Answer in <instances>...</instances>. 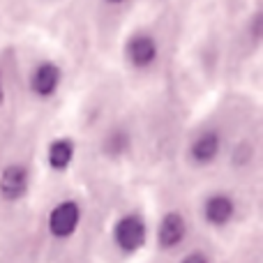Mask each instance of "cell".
I'll return each instance as SVG.
<instances>
[{
	"label": "cell",
	"instance_id": "obj_10",
	"mask_svg": "<svg viewBox=\"0 0 263 263\" xmlns=\"http://www.w3.org/2000/svg\"><path fill=\"white\" fill-rule=\"evenodd\" d=\"M127 134L125 132H114V134L109 136V141H106V150L109 153H114V155H120L125 148H127Z\"/></svg>",
	"mask_w": 263,
	"mask_h": 263
},
{
	"label": "cell",
	"instance_id": "obj_1",
	"mask_svg": "<svg viewBox=\"0 0 263 263\" xmlns=\"http://www.w3.org/2000/svg\"><path fill=\"white\" fill-rule=\"evenodd\" d=\"M116 242L120 245V250L125 252H136L145 242V224L139 215H127L116 224Z\"/></svg>",
	"mask_w": 263,
	"mask_h": 263
},
{
	"label": "cell",
	"instance_id": "obj_6",
	"mask_svg": "<svg viewBox=\"0 0 263 263\" xmlns=\"http://www.w3.org/2000/svg\"><path fill=\"white\" fill-rule=\"evenodd\" d=\"M28 190V171L18 164H12L7 166L3 173H0V194L7 201H16L26 194Z\"/></svg>",
	"mask_w": 263,
	"mask_h": 263
},
{
	"label": "cell",
	"instance_id": "obj_7",
	"mask_svg": "<svg viewBox=\"0 0 263 263\" xmlns=\"http://www.w3.org/2000/svg\"><path fill=\"white\" fill-rule=\"evenodd\" d=\"M233 213H236V205H233L231 196H227V194L210 196V199L205 201V205H203L205 219H208L210 224H215V227H222V224H227L229 219L233 217Z\"/></svg>",
	"mask_w": 263,
	"mask_h": 263
},
{
	"label": "cell",
	"instance_id": "obj_3",
	"mask_svg": "<svg viewBox=\"0 0 263 263\" xmlns=\"http://www.w3.org/2000/svg\"><path fill=\"white\" fill-rule=\"evenodd\" d=\"M125 53H127V60L134 67H148L157 58V42L145 32H139V35L129 37Z\"/></svg>",
	"mask_w": 263,
	"mask_h": 263
},
{
	"label": "cell",
	"instance_id": "obj_13",
	"mask_svg": "<svg viewBox=\"0 0 263 263\" xmlns=\"http://www.w3.org/2000/svg\"><path fill=\"white\" fill-rule=\"evenodd\" d=\"M109 3H123V0H109Z\"/></svg>",
	"mask_w": 263,
	"mask_h": 263
},
{
	"label": "cell",
	"instance_id": "obj_2",
	"mask_svg": "<svg viewBox=\"0 0 263 263\" xmlns=\"http://www.w3.org/2000/svg\"><path fill=\"white\" fill-rule=\"evenodd\" d=\"M79 219H81V210L74 201H65L58 203L49 215V229L55 238H67L74 233V229L79 227Z\"/></svg>",
	"mask_w": 263,
	"mask_h": 263
},
{
	"label": "cell",
	"instance_id": "obj_5",
	"mask_svg": "<svg viewBox=\"0 0 263 263\" xmlns=\"http://www.w3.org/2000/svg\"><path fill=\"white\" fill-rule=\"evenodd\" d=\"M219 148H222V139L215 129H203L190 145V157L194 159L196 164H210L215 157L219 155Z\"/></svg>",
	"mask_w": 263,
	"mask_h": 263
},
{
	"label": "cell",
	"instance_id": "obj_12",
	"mask_svg": "<svg viewBox=\"0 0 263 263\" xmlns=\"http://www.w3.org/2000/svg\"><path fill=\"white\" fill-rule=\"evenodd\" d=\"M0 100H3V86H0Z\"/></svg>",
	"mask_w": 263,
	"mask_h": 263
},
{
	"label": "cell",
	"instance_id": "obj_11",
	"mask_svg": "<svg viewBox=\"0 0 263 263\" xmlns=\"http://www.w3.org/2000/svg\"><path fill=\"white\" fill-rule=\"evenodd\" d=\"M180 263H208V256L201 254V252H192V254H187Z\"/></svg>",
	"mask_w": 263,
	"mask_h": 263
},
{
	"label": "cell",
	"instance_id": "obj_9",
	"mask_svg": "<svg viewBox=\"0 0 263 263\" xmlns=\"http://www.w3.org/2000/svg\"><path fill=\"white\" fill-rule=\"evenodd\" d=\"M74 157V145L67 139H58L49 145V164L53 168H65Z\"/></svg>",
	"mask_w": 263,
	"mask_h": 263
},
{
	"label": "cell",
	"instance_id": "obj_4",
	"mask_svg": "<svg viewBox=\"0 0 263 263\" xmlns=\"http://www.w3.org/2000/svg\"><path fill=\"white\" fill-rule=\"evenodd\" d=\"M60 79H63V74H60V67L53 63H42L35 67V72H32L30 77V88L35 95L40 97H49L53 95L55 90H58L60 86Z\"/></svg>",
	"mask_w": 263,
	"mask_h": 263
},
{
	"label": "cell",
	"instance_id": "obj_8",
	"mask_svg": "<svg viewBox=\"0 0 263 263\" xmlns=\"http://www.w3.org/2000/svg\"><path fill=\"white\" fill-rule=\"evenodd\" d=\"M185 219L180 217L178 213H168L166 217L162 219V224H159V245L162 247H176L182 242V238H185Z\"/></svg>",
	"mask_w": 263,
	"mask_h": 263
}]
</instances>
